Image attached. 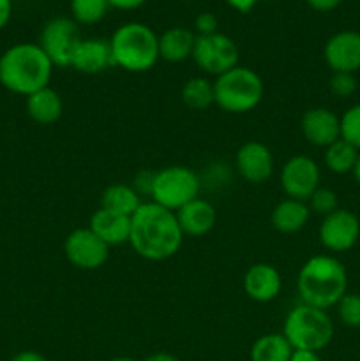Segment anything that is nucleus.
<instances>
[{"instance_id": "f257e3e1", "label": "nucleus", "mask_w": 360, "mask_h": 361, "mask_svg": "<svg viewBox=\"0 0 360 361\" xmlns=\"http://www.w3.org/2000/svg\"><path fill=\"white\" fill-rule=\"evenodd\" d=\"M184 243V233L175 212L148 201L131 217L129 245L147 261H164L175 256Z\"/></svg>"}, {"instance_id": "f03ea898", "label": "nucleus", "mask_w": 360, "mask_h": 361, "mask_svg": "<svg viewBox=\"0 0 360 361\" xmlns=\"http://www.w3.org/2000/svg\"><path fill=\"white\" fill-rule=\"evenodd\" d=\"M300 303L328 310L348 293V271L330 254H318L302 264L296 277Z\"/></svg>"}, {"instance_id": "7ed1b4c3", "label": "nucleus", "mask_w": 360, "mask_h": 361, "mask_svg": "<svg viewBox=\"0 0 360 361\" xmlns=\"http://www.w3.org/2000/svg\"><path fill=\"white\" fill-rule=\"evenodd\" d=\"M53 63L34 42L11 46L0 56V85L9 92L28 97L41 88L49 87Z\"/></svg>"}, {"instance_id": "20e7f679", "label": "nucleus", "mask_w": 360, "mask_h": 361, "mask_svg": "<svg viewBox=\"0 0 360 361\" xmlns=\"http://www.w3.org/2000/svg\"><path fill=\"white\" fill-rule=\"evenodd\" d=\"M113 67L127 73H147L159 60V35L148 25L129 21L109 39Z\"/></svg>"}, {"instance_id": "39448f33", "label": "nucleus", "mask_w": 360, "mask_h": 361, "mask_svg": "<svg viewBox=\"0 0 360 361\" xmlns=\"http://www.w3.org/2000/svg\"><path fill=\"white\" fill-rule=\"evenodd\" d=\"M263 97V80L249 67L236 66L214 80V104L224 113H249L260 106Z\"/></svg>"}, {"instance_id": "423d86ee", "label": "nucleus", "mask_w": 360, "mask_h": 361, "mask_svg": "<svg viewBox=\"0 0 360 361\" xmlns=\"http://www.w3.org/2000/svg\"><path fill=\"white\" fill-rule=\"evenodd\" d=\"M334 323L327 310L306 303L293 307L282 324V335L289 345L304 351H323L334 338Z\"/></svg>"}, {"instance_id": "0eeeda50", "label": "nucleus", "mask_w": 360, "mask_h": 361, "mask_svg": "<svg viewBox=\"0 0 360 361\" xmlns=\"http://www.w3.org/2000/svg\"><path fill=\"white\" fill-rule=\"evenodd\" d=\"M200 178L187 166L173 164L154 173L150 194L152 201L168 210L176 212L184 204L200 197Z\"/></svg>"}, {"instance_id": "6e6552de", "label": "nucleus", "mask_w": 360, "mask_h": 361, "mask_svg": "<svg viewBox=\"0 0 360 361\" xmlns=\"http://www.w3.org/2000/svg\"><path fill=\"white\" fill-rule=\"evenodd\" d=\"M198 69L207 76H221L239 66V46L229 35L215 34L196 35L193 56Z\"/></svg>"}, {"instance_id": "1a4fd4ad", "label": "nucleus", "mask_w": 360, "mask_h": 361, "mask_svg": "<svg viewBox=\"0 0 360 361\" xmlns=\"http://www.w3.org/2000/svg\"><path fill=\"white\" fill-rule=\"evenodd\" d=\"M80 42L81 37L76 21L60 16L53 18L42 27L39 46L53 67H71L74 51Z\"/></svg>"}, {"instance_id": "9d476101", "label": "nucleus", "mask_w": 360, "mask_h": 361, "mask_svg": "<svg viewBox=\"0 0 360 361\" xmlns=\"http://www.w3.org/2000/svg\"><path fill=\"white\" fill-rule=\"evenodd\" d=\"M109 249L90 228H78L67 235L64 252L67 261L80 270H97L104 267L109 257Z\"/></svg>"}, {"instance_id": "9b49d317", "label": "nucleus", "mask_w": 360, "mask_h": 361, "mask_svg": "<svg viewBox=\"0 0 360 361\" xmlns=\"http://www.w3.org/2000/svg\"><path fill=\"white\" fill-rule=\"evenodd\" d=\"M321 171L314 159L307 155H293L281 168V187L292 200L306 201L320 187Z\"/></svg>"}, {"instance_id": "f8f14e48", "label": "nucleus", "mask_w": 360, "mask_h": 361, "mask_svg": "<svg viewBox=\"0 0 360 361\" xmlns=\"http://www.w3.org/2000/svg\"><path fill=\"white\" fill-rule=\"evenodd\" d=\"M320 243L330 252H346L353 249L360 238V221L353 212L337 208L323 217L318 229Z\"/></svg>"}, {"instance_id": "ddd939ff", "label": "nucleus", "mask_w": 360, "mask_h": 361, "mask_svg": "<svg viewBox=\"0 0 360 361\" xmlns=\"http://www.w3.org/2000/svg\"><path fill=\"white\" fill-rule=\"evenodd\" d=\"M235 166L246 182L260 185L274 175V155L261 141H246L235 154Z\"/></svg>"}, {"instance_id": "4468645a", "label": "nucleus", "mask_w": 360, "mask_h": 361, "mask_svg": "<svg viewBox=\"0 0 360 361\" xmlns=\"http://www.w3.org/2000/svg\"><path fill=\"white\" fill-rule=\"evenodd\" d=\"M323 59L332 73L355 74L360 71V32L342 30L328 37Z\"/></svg>"}, {"instance_id": "2eb2a0df", "label": "nucleus", "mask_w": 360, "mask_h": 361, "mask_svg": "<svg viewBox=\"0 0 360 361\" xmlns=\"http://www.w3.org/2000/svg\"><path fill=\"white\" fill-rule=\"evenodd\" d=\"M300 130L307 143L318 148H327L328 145L341 140V118L332 109L318 106L304 113Z\"/></svg>"}, {"instance_id": "dca6fc26", "label": "nucleus", "mask_w": 360, "mask_h": 361, "mask_svg": "<svg viewBox=\"0 0 360 361\" xmlns=\"http://www.w3.org/2000/svg\"><path fill=\"white\" fill-rule=\"evenodd\" d=\"M282 289V277L275 267L268 263H256L244 275V291L253 302L268 303L279 296Z\"/></svg>"}, {"instance_id": "f3484780", "label": "nucleus", "mask_w": 360, "mask_h": 361, "mask_svg": "<svg viewBox=\"0 0 360 361\" xmlns=\"http://www.w3.org/2000/svg\"><path fill=\"white\" fill-rule=\"evenodd\" d=\"M175 215L184 236H194V238L210 233L217 222V212L214 204L201 197L184 204L180 210L175 212Z\"/></svg>"}, {"instance_id": "a211bd4d", "label": "nucleus", "mask_w": 360, "mask_h": 361, "mask_svg": "<svg viewBox=\"0 0 360 361\" xmlns=\"http://www.w3.org/2000/svg\"><path fill=\"white\" fill-rule=\"evenodd\" d=\"M71 67L83 74H99L108 67H113L109 41L99 37L81 39L74 51Z\"/></svg>"}, {"instance_id": "6ab92c4d", "label": "nucleus", "mask_w": 360, "mask_h": 361, "mask_svg": "<svg viewBox=\"0 0 360 361\" xmlns=\"http://www.w3.org/2000/svg\"><path fill=\"white\" fill-rule=\"evenodd\" d=\"M88 228L102 240L108 247L129 243L131 217L115 214L106 208H99L92 214Z\"/></svg>"}, {"instance_id": "aec40b11", "label": "nucleus", "mask_w": 360, "mask_h": 361, "mask_svg": "<svg viewBox=\"0 0 360 361\" xmlns=\"http://www.w3.org/2000/svg\"><path fill=\"white\" fill-rule=\"evenodd\" d=\"M196 34L186 27H172L159 35V59L179 63L193 56Z\"/></svg>"}, {"instance_id": "412c9836", "label": "nucleus", "mask_w": 360, "mask_h": 361, "mask_svg": "<svg viewBox=\"0 0 360 361\" xmlns=\"http://www.w3.org/2000/svg\"><path fill=\"white\" fill-rule=\"evenodd\" d=\"M309 217L311 210L306 201L286 197L274 207L270 222L275 231L282 233V235H293V233H299L300 229L306 228Z\"/></svg>"}, {"instance_id": "4be33fe9", "label": "nucleus", "mask_w": 360, "mask_h": 361, "mask_svg": "<svg viewBox=\"0 0 360 361\" xmlns=\"http://www.w3.org/2000/svg\"><path fill=\"white\" fill-rule=\"evenodd\" d=\"M25 108L34 122L41 123V126H52V123L59 122L62 116L64 102L59 92L53 90L52 87H44L28 95L25 101Z\"/></svg>"}, {"instance_id": "5701e85b", "label": "nucleus", "mask_w": 360, "mask_h": 361, "mask_svg": "<svg viewBox=\"0 0 360 361\" xmlns=\"http://www.w3.org/2000/svg\"><path fill=\"white\" fill-rule=\"evenodd\" d=\"M141 203V194L127 183H113L106 187L101 196V208L127 217H133Z\"/></svg>"}, {"instance_id": "b1692460", "label": "nucleus", "mask_w": 360, "mask_h": 361, "mask_svg": "<svg viewBox=\"0 0 360 361\" xmlns=\"http://www.w3.org/2000/svg\"><path fill=\"white\" fill-rule=\"evenodd\" d=\"M293 348L282 334L261 335L251 345V361H289Z\"/></svg>"}, {"instance_id": "393cba45", "label": "nucleus", "mask_w": 360, "mask_h": 361, "mask_svg": "<svg viewBox=\"0 0 360 361\" xmlns=\"http://www.w3.org/2000/svg\"><path fill=\"white\" fill-rule=\"evenodd\" d=\"M180 99L194 111H203L214 104V81L207 76H193L180 88Z\"/></svg>"}, {"instance_id": "a878e982", "label": "nucleus", "mask_w": 360, "mask_h": 361, "mask_svg": "<svg viewBox=\"0 0 360 361\" xmlns=\"http://www.w3.org/2000/svg\"><path fill=\"white\" fill-rule=\"evenodd\" d=\"M359 154L360 152L355 147L346 143L344 140H337L335 143L328 145L325 148L323 162L335 175H346V173L353 171V168L356 164V159H359Z\"/></svg>"}, {"instance_id": "bb28decb", "label": "nucleus", "mask_w": 360, "mask_h": 361, "mask_svg": "<svg viewBox=\"0 0 360 361\" xmlns=\"http://www.w3.org/2000/svg\"><path fill=\"white\" fill-rule=\"evenodd\" d=\"M109 6L106 0H71V14L80 25H95L106 16Z\"/></svg>"}, {"instance_id": "cd10ccee", "label": "nucleus", "mask_w": 360, "mask_h": 361, "mask_svg": "<svg viewBox=\"0 0 360 361\" xmlns=\"http://www.w3.org/2000/svg\"><path fill=\"white\" fill-rule=\"evenodd\" d=\"M337 317L344 326L360 328V295L359 293H346L335 305Z\"/></svg>"}, {"instance_id": "c85d7f7f", "label": "nucleus", "mask_w": 360, "mask_h": 361, "mask_svg": "<svg viewBox=\"0 0 360 361\" xmlns=\"http://www.w3.org/2000/svg\"><path fill=\"white\" fill-rule=\"evenodd\" d=\"M339 118H341V140L360 152V104L348 108Z\"/></svg>"}, {"instance_id": "c756f323", "label": "nucleus", "mask_w": 360, "mask_h": 361, "mask_svg": "<svg viewBox=\"0 0 360 361\" xmlns=\"http://www.w3.org/2000/svg\"><path fill=\"white\" fill-rule=\"evenodd\" d=\"M307 207L316 215L327 217V215H330L332 212H335L339 208L337 194L332 189H328V187H318L313 192V196L307 200Z\"/></svg>"}, {"instance_id": "7c9ffc66", "label": "nucleus", "mask_w": 360, "mask_h": 361, "mask_svg": "<svg viewBox=\"0 0 360 361\" xmlns=\"http://www.w3.org/2000/svg\"><path fill=\"white\" fill-rule=\"evenodd\" d=\"M328 88L335 97L348 99L356 92V80L355 74L349 73H332L328 80Z\"/></svg>"}, {"instance_id": "2f4dec72", "label": "nucleus", "mask_w": 360, "mask_h": 361, "mask_svg": "<svg viewBox=\"0 0 360 361\" xmlns=\"http://www.w3.org/2000/svg\"><path fill=\"white\" fill-rule=\"evenodd\" d=\"M219 21L214 13H200L194 20V30L196 35H210L217 32Z\"/></svg>"}, {"instance_id": "473e14b6", "label": "nucleus", "mask_w": 360, "mask_h": 361, "mask_svg": "<svg viewBox=\"0 0 360 361\" xmlns=\"http://www.w3.org/2000/svg\"><path fill=\"white\" fill-rule=\"evenodd\" d=\"M152 180H154V173L150 171H141L138 173V176L134 178V189L140 194H150Z\"/></svg>"}, {"instance_id": "72a5a7b5", "label": "nucleus", "mask_w": 360, "mask_h": 361, "mask_svg": "<svg viewBox=\"0 0 360 361\" xmlns=\"http://www.w3.org/2000/svg\"><path fill=\"white\" fill-rule=\"evenodd\" d=\"M306 2L311 9L318 11V13H328V11L337 9L344 0H306Z\"/></svg>"}, {"instance_id": "f704fd0d", "label": "nucleus", "mask_w": 360, "mask_h": 361, "mask_svg": "<svg viewBox=\"0 0 360 361\" xmlns=\"http://www.w3.org/2000/svg\"><path fill=\"white\" fill-rule=\"evenodd\" d=\"M109 9H119V11H134L140 9L147 0H106Z\"/></svg>"}, {"instance_id": "c9c22d12", "label": "nucleus", "mask_w": 360, "mask_h": 361, "mask_svg": "<svg viewBox=\"0 0 360 361\" xmlns=\"http://www.w3.org/2000/svg\"><path fill=\"white\" fill-rule=\"evenodd\" d=\"M226 4H228L229 7H232L233 11H236V13H249V11L254 9V6H256L260 0H224Z\"/></svg>"}, {"instance_id": "e433bc0d", "label": "nucleus", "mask_w": 360, "mask_h": 361, "mask_svg": "<svg viewBox=\"0 0 360 361\" xmlns=\"http://www.w3.org/2000/svg\"><path fill=\"white\" fill-rule=\"evenodd\" d=\"M13 14V0H0V30L9 23Z\"/></svg>"}, {"instance_id": "4c0bfd02", "label": "nucleus", "mask_w": 360, "mask_h": 361, "mask_svg": "<svg viewBox=\"0 0 360 361\" xmlns=\"http://www.w3.org/2000/svg\"><path fill=\"white\" fill-rule=\"evenodd\" d=\"M289 361H321L320 353L304 351V349H293Z\"/></svg>"}, {"instance_id": "58836bf2", "label": "nucleus", "mask_w": 360, "mask_h": 361, "mask_svg": "<svg viewBox=\"0 0 360 361\" xmlns=\"http://www.w3.org/2000/svg\"><path fill=\"white\" fill-rule=\"evenodd\" d=\"M11 361H48V358L37 351H21L16 356H13Z\"/></svg>"}, {"instance_id": "ea45409f", "label": "nucleus", "mask_w": 360, "mask_h": 361, "mask_svg": "<svg viewBox=\"0 0 360 361\" xmlns=\"http://www.w3.org/2000/svg\"><path fill=\"white\" fill-rule=\"evenodd\" d=\"M145 361H180L176 356L169 355V353H154V355L147 356Z\"/></svg>"}, {"instance_id": "a19ab883", "label": "nucleus", "mask_w": 360, "mask_h": 361, "mask_svg": "<svg viewBox=\"0 0 360 361\" xmlns=\"http://www.w3.org/2000/svg\"><path fill=\"white\" fill-rule=\"evenodd\" d=\"M352 175H353V178L356 180V183L360 185V154H359V159H356V164H355V168H353Z\"/></svg>"}, {"instance_id": "79ce46f5", "label": "nucleus", "mask_w": 360, "mask_h": 361, "mask_svg": "<svg viewBox=\"0 0 360 361\" xmlns=\"http://www.w3.org/2000/svg\"><path fill=\"white\" fill-rule=\"evenodd\" d=\"M109 361H136L134 358H129V356H116V358L109 360Z\"/></svg>"}, {"instance_id": "37998d69", "label": "nucleus", "mask_w": 360, "mask_h": 361, "mask_svg": "<svg viewBox=\"0 0 360 361\" xmlns=\"http://www.w3.org/2000/svg\"><path fill=\"white\" fill-rule=\"evenodd\" d=\"M184 2H194V0H184Z\"/></svg>"}]
</instances>
